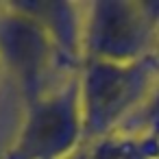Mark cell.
<instances>
[{
    "instance_id": "cell-1",
    "label": "cell",
    "mask_w": 159,
    "mask_h": 159,
    "mask_svg": "<svg viewBox=\"0 0 159 159\" xmlns=\"http://www.w3.org/2000/svg\"><path fill=\"white\" fill-rule=\"evenodd\" d=\"M157 79L159 74L148 59L137 63L85 59L76 72L85 144L122 129L139 109Z\"/></svg>"
},
{
    "instance_id": "cell-2",
    "label": "cell",
    "mask_w": 159,
    "mask_h": 159,
    "mask_svg": "<svg viewBox=\"0 0 159 159\" xmlns=\"http://www.w3.org/2000/svg\"><path fill=\"white\" fill-rule=\"evenodd\" d=\"M159 33V0L85 2L83 61L137 63L152 52Z\"/></svg>"
},
{
    "instance_id": "cell-3",
    "label": "cell",
    "mask_w": 159,
    "mask_h": 159,
    "mask_svg": "<svg viewBox=\"0 0 159 159\" xmlns=\"http://www.w3.org/2000/svg\"><path fill=\"white\" fill-rule=\"evenodd\" d=\"M85 144L76 74L24 105L22 124L5 159H74Z\"/></svg>"
},
{
    "instance_id": "cell-4",
    "label": "cell",
    "mask_w": 159,
    "mask_h": 159,
    "mask_svg": "<svg viewBox=\"0 0 159 159\" xmlns=\"http://www.w3.org/2000/svg\"><path fill=\"white\" fill-rule=\"evenodd\" d=\"M0 70L13 81L24 105L61 85L55 83V72L66 70L48 35L16 2L0 5Z\"/></svg>"
},
{
    "instance_id": "cell-5",
    "label": "cell",
    "mask_w": 159,
    "mask_h": 159,
    "mask_svg": "<svg viewBox=\"0 0 159 159\" xmlns=\"http://www.w3.org/2000/svg\"><path fill=\"white\" fill-rule=\"evenodd\" d=\"M39 29L48 35L57 48L63 68L76 74L83 63V22L85 2H66V0H20L16 2Z\"/></svg>"
},
{
    "instance_id": "cell-6",
    "label": "cell",
    "mask_w": 159,
    "mask_h": 159,
    "mask_svg": "<svg viewBox=\"0 0 159 159\" xmlns=\"http://www.w3.org/2000/svg\"><path fill=\"white\" fill-rule=\"evenodd\" d=\"M159 139L118 129L96 142L85 144L74 159H157Z\"/></svg>"
},
{
    "instance_id": "cell-7",
    "label": "cell",
    "mask_w": 159,
    "mask_h": 159,
    "mask_svg": "<svg viewBox=\"0 0 159 159\" xmlns=\"http://www.w3.org/2000/svg\"><path fill=\"white\" fill-rule=\"evenodd\" d=\"M122 129L159 139V79L155 81L152 89L148 92V96L144 98L139 109L126 120V124Z\"/></svg>"
},
{
    "instance_id": "cell-8",
    "label": "cell",
    "mask_w": 159,
    "mask_h": 159,
    "mask_svg": "<svg viewBox=\"0 0 159 159\" xmlns=\"http://www.w3.org/2000/svg\"><path fill=\"white\" fill-rule=\"evenodd\" d=\"M148 61H150V66L155 68V72L159 74V33H157V39H155V46H152V52H150Z\"/></svg>"
},
{
    "instance_id": "cell-9",
    "label": "cell",
    "mask_w": 159,
    "mask_h": 159,
    "mask_svg": "<svg viewBox=\"0 0 159 159\" xmlns=\"http://www.w3.org/2000/svg\"><path fill=\"white\" fill-rule=\"evenodd\" d=\"M157 159H159V157H157Z\"/></svg>"
}]
</instances>
